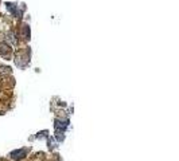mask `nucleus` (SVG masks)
Listing matches in <instances>:
<instances>
[{"mask_svg":"<svg viewBox=\"0 0 179 161\" xmlns=\"http://www.w3.org/2000/svg\"><path fill=\"white\" fill-rule=\"evenodd\" d=\"M55 138H57V141H63L65 140V134H63V132L55 130Z\"/></svg>","mask_w":179,"mask_h":161,"instance_id":"7","label":"nucleus"},{"mask_svg":"<svg viewBox=\"0 0 179 161\" xmlns=\"http://www.w3.org/2000/svg\"><path fill=\"white\" fill-rule=\"evenodd\" d=\"M69 126V120H65V121H61V120H55V123H54V128L55 130H59V132H65Z\"/></svg>","mask_w":179,"mask_h":161,"instance_id":"2","label":"nucleus"},{"mask_svg":"<svg viewBox=\"0 0 179 161\" xmlns=\"http://www.w3.org/2000/svg\"><path fill=\"white\" fill-rule=\"evenodd\" d=\"M0 54H2L3 56H7L11 54V47L7 43H0Z\"/></svg>","mask_w":179,"mask_h":161,"instance_id":"3","label":"nucleus"},{"mask_svg":"<svg viewBox=\"0 0 179 161\" xmlns=\"http://www.w3.org/2000/svg\"><path fill=\"white\" fill-rule=\"evenodd\" d=\"M47 144H49V149H50V150L57 148V140L53 138V137H47Z\"/></svg>","mask_w":179,"mask_h":161,"instance_id":"5","label":"nucleus"},{"mask_svg":"<svg viewBox=\"0 0 179 161\" xmlns=\"http://www.w3.org/2000/svg\"><path fill=\"white\" fill-rule=\"evenodd\" d=\"M43 137H47V130H43L36 134V138H43Z\"/></svg>","mask_w":179,"mask_h":161,"instance_id":"8","label":"nucleus"},{"mask_svg":"<svg viewBox=\"0 0 179 161\" xmlns=\"http://www.w3.org/2000/svg\"><path fill=\"white\" fill-rule=\"evenodd\" d=\"M23 36H24V39H30V28L27 24L23 26Z\"/></svg>","mask_w":179,"mask_h":161,"instance_id":"6","label":"nucleus"},{"mask_svg":"<svg viewBox=\"0 0 179 161\" xmlns=\"http://www.w3.org/2000/svg\"><path fill=\"white\" fill-rule=\"evenodd\" d=\"M5 8H7L12 15L18 16V5H15L14 3H5Z\"/></svg>","mask_w":179,"mask_h":161,"instance_id":"4","label":"nucleus"},{"mask_svg":"<svg viewBox=\"0 0 179 161\" xmlns=\"http://www.w3.org/2000/svg\"><path fill=\"white\" fill-rule=\"evenodd\" d=\"M28 153V149L27 148H23V149H18V150H14L11 152V159L15 160V161H20L23 160Z\"/></svg>","mask_w":179,"mask_h":161,"instance_id":"1","label":"nucleus"}]
</instances>
